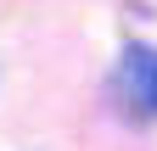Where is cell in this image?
Masks as SVG:
<instances>
[{"instance_id":"6da1fadb","label":"cell","mask_w":157,"mask_h":151,"mask_svg":"<svg viewBox=\"0 0 157 151\" xmlns=\"http://www.w3.org/2000/svg\"><path fill=\"white\" fill-rule=\"evenodd\" d=\"M118 95H124L129 118L151 123L157 118V50L151 45H129L118 62Z\"/></svg>"}]
</instances>
